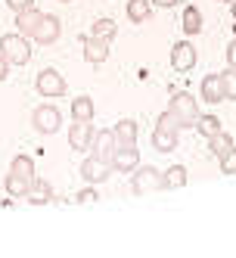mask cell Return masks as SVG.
Returning a JSON list of instances; mask_svg holds the SVG:
<instances>
[{
    "label": "cell",
    "mask_w": 236,
    "mask_h": 258,
    "mask_svg": "<svg viewBox=\"0 0 236 258\" xmlns=\"http://www.w3.org/2000/svg\"><path fill=\"white\" fill-rule=\"evenodd\" d=\"M131 190H134V196H146V193L168 190L165 171H159L155 165H137V168L131 171Z\"/></svg>",
    "instance_id": "cell-1"
},
{
    "label": "cell",
    "mask_w": 236,
    "mask_h": 258,
    "mask_svg": "<svg viewBox=\"0 0 236 258\" xmlns=\"http://www.w3.org/2000/svg\"><path fill=\"white\" fill-rule=\"evenodd\" d=\"M0 56H4L10 66H28L31 59V38L19 31H10L0 38Z\"/></svg>",
    "instance_id": "cell-2"
},
{
    "label": "cell",
    "mask_w": 236,
    "mask_h": 258,
    "mask_svg": "<svg viewBox=\"0 0 236 258\" xmlns=\"http://www.w3.org/2000/svg\"><path fill=\"white\" fill-rule=\"evenodd\" d=\"M168 109L177 115L180 131H184V127H193V124H196V118H199V100H196L193 94H187V90H177V94H171Z\"/></svg>",
    "instance_id": "cell-3"
},
{
    "label": "cell",
    "mask_w": 236,
    "mask_h": 258,
    "mask_svg": "<svg viewBox=\"0 0 236 258\" xmlns=\"http://www.w3.org/2000/svg\"><path fill=\"white\" fill-rule=\"evenodd\" d=\"M34 90H38L44 100H56V97H65L68 84H65V78L56 69H41L38 78H34Z\"/></svg>",
    "instance_id": "cell-4"
},
{
    "label": "cell",
    "mask_w": 236,
    "mask_h": 258,
    "mask_svg": "<svg viewBox=\"0 0 236 258\" xmlns=\"http://www.w3.org/2000/svg\"><path fill=\"white\" fill-rule=\"evenodd\" d=\"M31 124H34L38 134H56L62 127V112L53 103H44V106H38L31 112Z\"/></svg>",
    "instance_id": "cell-5"
},
{
    "label": "cell",
    "mask_w": 236,
    "mask_h": 258,
    "mask_svg": "<svg viewBox=\"0 0 236 258\" xmlns=\"http://www.w3.org/2000/svg\"><path fill=\"white\" fill-rule=\"evenodd\" d=\"M94 121H78V118H71L68 124V146L75 153H87L90 150V140H94Z\"/></svg>",
    "instance_id": "cell-6"
},
{
    "label": "cell",
    "mask_w": 236,
    "mask_h": 258,
    "mask_svg": "<svg viewBox=\"0 0 236 258\" xmlns=\"http://www.w3.org/2000/svg\"><path fill=\"white\" fill-rule=\"evenodd\" d=\"M112 171L115 174H131L137 165H140V150H137V143L131 146H115V153H112Z\"/></svg>",
    "instance_id": "cell-7"
},
{
    "label": "cell",
    "mask_w": 236,
    "mask_h": 258,
    "mask_svg": "<svg viewBox=\"0 0 236 258\" xmlns=\"http://www.w3.org/2000/svg\"><path fill=\"white\" fill-rule=\"evenodd\" d=\"M81 47H84V59L90 62V66H103L106 59H109V41H103V38H94V34H81Z\"/></svg>",
    "instance_id": "cell-8"
},
{
    "label": "cell",
    "mask_w": 236,
    "mask_h": 258,
    "mask_svg": "<svg viewBox=\"0 0 236 258\" xmlns=\"http://www.w3.org/2000/svg\"><path fill=\"white\" fill-rule=\"evenodd\" d=\"M59 34H62V19H59V16H44L31 41H34V44H41V47H50V44H56V41H59Z\"/></svg>",
    "instance_id": "cell-9"
},
{
    "label": "cell",
    "mask_w": 236,
    "mask_h": 258,
    "mask_svg": "<svg viewBox=\"0 0 236 258\" xmlns=\"http://www.w3.org/2000/svg\"><path fill=\"white\" fill-rule=\"evenodd\" d=\"M196 59H199V53H196V47L190 41L174 44V50H171V69L174 72H190L196 66Z\"/></svg>",
    "instance_id": "cell-10"
},
{
    "label": "cell",
    "mask_w": 236,
    "mask_h": 258,
    "mask_svg": "<svg viewBox=\"0 0 236 258\" xmlns=\"http://www.w3.org/2000/svg\"><path fill=\"white\" fill-rule=\"evenodd\" d=\"M87 183H103V180H109V174H112V165L109 162H100V159H94V156H87L84 162H81V171H78Z\"/></svg>",
    "instance_id": "cell-11"
},
{
    "label": "cell",
    "mask_w": 236,
    "mask_h": 258,
    "mask_svg": "<svg viewBox=\"0 0 236 258\" xmlns=\"http://www.w3.org/2000/svg\"><path fill=\"white\" fill-rule=\"evenodd\" d=\"M199 100L214 106V103H224V84H221V75H205L202 81H199Z\"/></svg>",
    "instance_id": "cell-12"
},
{
    "label": "cell",
    "mask_w": 236,
    "mask_h": 258,
    "mask_svg": "<svg viewBox=\"0 0 236 258\" xmlns=\"http://www.w3.org/2000/svg\"><path fill=\"white\" fill-rule=\"evenodd\" d=\"M115 134L112 131H100L94 134V140H90V156L100 159V162H112V153H115Z\"/></svg>",
    "instance_id": "cell-13"
},
{
    "label": "cell",
    "mask_w": 236,
    "mask_h": 258,
    "mask_svg": "<svg viewBox=\"0 0 236 258\" xmlns=\"http://www.w3.org/2000/svg\"><path fill=\"white\" fill-rule=\"evenodd\" d=\"M41 19H44V13L38 7H31V10L16 13V22L13 25H16V31H19V34H25V38H34V31H38Z\"/></svg>",
    "instance_id": "cell-14"
},
{
    "label": "cell",
    "mask_w": 236,
    "mask_h": 258,
    "mask_svg": "<svg viewBox=\"0 0 236 258\" xmlns=\"http://www.w3.org/2000/svg\"><path fill=\"white\" fill-rule=\"evenodd\" d=\"M149 140H152V150H159V153H171V150H177L180 131H168V127H155Z\"/></svg>",
    "instance_id": "cell-15"
},
{
    "label": "cell",
    "mask_w": 236,
    "mask_h": 258,
    "mask_svg": "<svg viewBox=\"0 0 236 258\" xmlns=\"http://www.w3.org/2000/svg\"><path fill=\"white\" fill-rule=\"evenodd\" d=\"M124 13H128V19L134 25H143V22H149V16H152V0H128Z\"/></svg>",
    "instance_id": "cell-16"
},
{
    "label": "cell",
    "mask_w": 236,
    "mask_h": 258,
    "mask_svg": "<svg viewBox=\"0 0 236 258\" xmlns=\"http://www.w3.org/2000/svg\"><path fill=\"white\" fill-rule=\"evenodd\" d=\"M180 28H184L187 38H196L202 31V13L199 7H184V16H180Z\"/></svg>",
    "instance_id": "cell-17"
},
{
    "label": "cell",
    "mask_w": 236,
    "mask_h": 258,
    "mask_svg": "<svg viewBox=\"0 0 236 258\" xmlns=\"http://www.w3.org/2000/svg\"><path fill=\"white\" fill-rule=\"evenodd\" d=\"M112 134H115V143H118V146L137 143V121H134V118H121V121L112 127Z\"/></svg>",
    "instance_id": "cell-18"
},
{
    "label": "cell",
    "mask_w": 236,
    "mask_h": 258,
    "mask_svg": "<svg viewBox=\"0 0 236 258\" xmlns=\"http://www.w3.org/2000/svg\"><path fill=\"white\" fill-rule=\"evenodd\" d=\"M10 171H13V174H19V177H25V180H34V177H38V168H34V159H31V156H25V153L13 156V162H10Z\"/></svg>",
    "instance_id": "cell-19"
},
{
    "label": "cell",
    "mask_w": 236,
    "mask_h": 258,
    "mask_svg": "<svg viewBox=\"0 0 236 258\" xmlns=\"http://www.w3.org/2000/svg\"><path fill=\"white\" fill-rule=\"evenodd\" d=\"M4 187H7V193L13 196V199H28V193H31V180H25V177H19V174H7L4 177Z\"/></svg>",
    "instance_id": "cell-20"
},
{
    "label": "cell",
    "mask_w": 236,
    "mask_h": 258,
    "mask_svg": "<svg viewBox=\"0 0 236 258\" xmlns=\"http://www.w3.org/2000/svg\"><path fill=\"white\" fill-rule=\"evenodd\" d=\"M53 199V190H50V183L44 177H34L31 180V193H28V202L31 206H47V202Z\"/></svg>",
    "instance_id": "cell-21"
},
{
    "label": "cell",
    "mask_w": 236,
    "mask_h": 258,
    "mask_svg": "<svg viewBox=\"0 0 236 258\" xmlns=\"http://www.w3.org/2000/svg\"><path fill=\"white\" fill-rule=\"evenodd\" d=\"M193 127H196V131L202 134L205 140H208V137H214V134H221V131H224V121L217 118V115H199Z\"/></svg>",
    "instance_id": "cell-22"
},
{
    "label": "cell",
    "mask_w": 236,
    "mask_h": 258,
    "mask_svg": "<svg viewBox=\"0 0 236 258\" xmlns=\"http://www.w3.org/2000/svg\"><path fill=\"white\" fill-rule=\"evenodd\" d=\"M233 146H236V143H233V137H230L227 131H221V134L208 137V150H211V156H214V159H224V156L233 150Z\"/></svg>",
    "instance_id": "cell-23"
},
{
    "label": "cell",
    "mask_w": 236,
    "mask_h": 258,
    "mask_svg": "<svg viewBox=\"0 0 236 258\" xmlns=\"http://www.w3.org/2000/svg\"><path fill=\"white\" fill-rule=\"evenodd\" d=\"M71 118H78V121H94V100H90L87 94L71 100Z\"/></svg>",
    "instance_id": "cell-24"
},
{
    "label": "cell",
    "mask_w": 236,
    "mask_h": 258,
    "mask_svg": "<svg viewBox=\"0 0 236 258\" xmlns=\"http://www.w3.org/2000/svg\"><path fill=\"white\" fill-rule=\"evenodd\" d=\"M90 34L112 44V41H115V34H118V25H115L112 19H97V22H94V28H90Z\"/></svg>",
    "instance_id": "cell-25"
},
{
    "label": "cell",
    "mask_w": 236,
    "mask_h": 258,
    "mask_svg": "<svg viewBox=\"0 0 236 258\" xmlns=\"http://www.w3.org/2000/svg\"><path fill=\"white\" fill-rule=\"evenodd\" d=\"M165 180H168V190H180V187H187V168H184V165H171V168L165 171Z\"/></svg>",
    "instance_id": "cell-26"
},
{
    "label": "cell",
    "mask_w": 236,
    "mask_h": 258,
    "mask_svg": "<svg viewBox=\"0 0 236 258\" xmlns=\"http://www.w3.org/2000/svg\"><path fill=\"white\" fill-rule=\"evenodd\" d=\"M221 84H224V100H236V69L233 66L221 72Z\"/></svg>",
    "instance_id": "cell-27"
},
{
    "label": "cell",
    "mask_w": 236,
    "mask_h": 258,
    "mask_svg": "<svg viewBox=\"0 0 236 258\" xmlns=\"http://www.w3.org/2000/svg\"><path fill=\"white\" fill-rule=\"evenodd\" d=\"M155 127H168V131H180V121H177V115L171 112V109H165V112L159 115V121H155Z\"/></svg>",
    "instance_id": "cell-28"
},
{
    "label": "cell",
    "mask_w": 236,
    "mask_h": 258,
    "mask_svg": "<svg viewBox=\"0 0 236 258\" xmlns=\"http://www.w3.org/2000/svg\"><path fill=\"white\" fill-rule=\"evenodd\" d=\"M217 165H221V174H236V146L224 159H217Z\"/></svg>",
    "instance_id": "cell-29"
},
{
    "label": "cell",
    "mask_w": 236,
    "mask_h": 258,
    "mask_svg": "<svg viewBox=\"0 0 236 258\" xmlns=\"http://www.w3.org/2000/svg\"><path fill=\"white\" fill-rule=\"evenodd\" d=\"M100 199V193L94 190V183H90V187H84V190H78L75 193V202H78V206H87V202H97Z\"/></svg>",
    "instance_id": "cell-30"
},
{
    "label": "cell",
    "mask_w": 236,
    "mask_h": 258,
    "mask_svg": "<svg viewBox=\"0 0 236 258\" xmlns=\"http://www.w3.org/2000/svg\"><path fill=\"white\" fill-rule=\"evenodd\" d=\"M7 7L13 13H22V10H31L34 7V0H7Z\"/></svg>",
    "instance_id": "cell-31"
},
{
    "label": "cell",
    "mask_w": 236,
    "mask_h": 258,
    "mask_svg": "<svg viewBox=\"0 0 236 258\" xmlns=\"http://www.w3.org/2000/svg\"><path fill=\"white\" fill-rule=\"evenodd\" d=\"M224 53H227V66H233V69H236V38L227 44V50H224Z\"/></svg>",
    "instance_id": "cell-32"
},
{
    "label": "cell",
    "mask_w": 236,
    "mask_h": 258,
    "mask_svg": "<svg viewBox=\"0 0 236 258\" xmlns=\"http://www.w3.org/2000/svg\"><path fill=\"white\" fill-rule=\"evenodd\" d=\"M7 78H10V62L0 56V81H7Z\"/></svg>",
    "instance_id": "cell-33"
},
{
    "label": "cell",
    "mask_w": 236,
    "mask_h": 258,
    "mask_svg": "<svg viewBox=\"0 0 236 258\" xmlns=\"http://www.w3.org/2000/svg\"><path fill=\"white\" fill-rule=\"evenodd\" d=\"M152 7H159V10H171V7H177V0H152Z\"/></svg>",
    "instance_id": "cell-34"
},
{
    "label": "cell",
    "mask_w": 236,
    "mask_h": 258,
    "mask_svg": "<svg viewBox=\"0 0 236 258\" xmlns=\"http://www.w3.org/2000/svg\"><path fill=\"white\" fill-rule=\"evenodd\" d=\"M230 10H233V19H236V0H233V4H230Z\"/></svg>",
    "instance_id": "cell-35"
},
{
    "label": "cell",
    "mask_w": 236,
    "mask_h": 258,
    "mask_svg": "<svg viewBox=\"0 0 236 258\" xmlns=\"http://www.w3.org/2000/svg\"><path fill=\"white\" fill-rule=\"evenodd\" d=\"M217 4H233V0H217Z\"/></svg>",
    "instance_id": "cell-36"
},
{
    "label": "cell",
    "mask_w": 236,
    "mask_h": 258,
    "mask_svg": "<svg viewBox=\"0 0 236 258\" xmlns=\"http://www.w3.org/2000/svg\"><path fill=\"white\" fill-rule=\"evenodd\" d=\"M59 4H75V0H59Z\"/></svg>",
    "instance_id": "cell-37"
}]
</instances>
